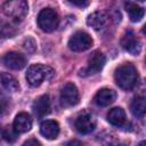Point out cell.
<instances>
[{
	"instance_id": "obj_1",
	"label": "cell",
	"mask_w": 146,
	"mask_h": 146,
	"mask_svg": "<svg viewBox=\"0 0 146 146\" xmlns=\"http://www.w3.org/2000/svg\"><path fill=\"white\" fill-rule=\"evenodd\" d=\"M29 6L26 0H7L1 6L2 15L10 23H19L27 15Z\"/></svg>"
},
{
	"instance_id": "obj_2",
	"label": "cell",
	"mask_w": 146,
	"mask_h": 146,
	"mask_svg": "<svg viewBox=\"0 0 146 146\" xmlns=\"http://www.w3.org/2000/svg\"><path fill=\"white\" fill-rule=\"evenodd\" d=\"M114 79L116 84L124 90H130L132 89L138 81V72L136 70V67L130 64H123L121 66H119L115 70L114 73Z\"/></svg>"
},
{
	"instance_id": "obj_3",
	"label": "cell",
	"mask_w": 146,
	"mask_h": 146,
	"mask_svg": "<svg viewBox=\"0 0 146 146\" xmlns=\"http://www.w3.org/2000/svg\"><path fill=\"white\" fill-rule=\"evenodd\" d=\"M55 75V71L43 64H33L27 68L26 80L30 86L39 87L44 80H50Z\"/></svg>"
},
{
	"instance_id": "obj_4",
	"label": "cell",
	"mask_w": 146,
	"mask_h": 146,
	"mask_svg": "<svg viewBox=\"0 0 146 146\" xmlns=\"http://www.w3.org/2000/svg\"><path fill=\"white\" fill-rule=\"evenodd\" d=\"M58 14L52 8H44L38 15V25L44 32H52L58 25Z\"/></svg>"
},
{
	"instance_id": "obj_5",
	"label": "cell",
	"mask_w": 146,
	"mask_h": 146,
	"mask_svg": "<svg viewBox=\"0 0 146 146\" xmlns=\"http://www.w3.org/2000/svg\"><path fill=\"white\" fill-rule=\"evenodd\" d=\"M92 43L94 41L87 32L78 31L70 38L67 46L72 51H84L91 48Z\"/></svg>"
},
{
	"instance_id": "obj_6",
	"label": "cell",
	"mask_w": 146,
	"mask_h": 146,
	"mask_svg": "<svg viewBox=\"0 0 146 146\" xmlns=\"http://www.w3.org/2000/svg\"><path fill=\"white\" fill-rule=\"evenodd\" d=\"M59 100L64 107H71L76 105L79 102V91L76 86L72 82H67L66 84H64L60 90Z\"/></svg>"
},
{
	"instance_id": "obj_7",
	"label": "cell",
	"mask_w": 146,
	"mask_h": 146,
	"mask_svg": "<svg viewBox=\"0 0 146 146\" xmlns=\"http://www.w3.org/2000/svg\"><path fill=\"white\" fill-rule=\"evenodd\" d=\"M105 62H106L105 56L100 51H94L88 59V64L86 68L81 71L80 75H91V74L98 73L104 67Z\"/></svg>"
},
{
	"instance_id": "obj_8",
	"label": "cell",
	"mask_w": 146,
	"mask_h": 146,
	"mask_svg": "<svg viewBox=\"0 0 146 146\" xmlns=\"http://www.w3.org/2000/svg\"><path fill=\"white\" fill-rule=\"evenodd\" d=\"M74 125L78 132L82 135H87L94 131V129L96 128V119L94 117L92 114L84 112L76 117Z\"/></svg>"
},
{
	"instance_id": "obj_9",
	"label": "cell",
	"mask_w": 146,
	"mask_h": 146,
	"mask_svg": "<svg viewBox=\"0 0 146 146\" xmlns=\"http://www.w3.org/2000/svg\"><path fill=\"white\" fill-rule=\"evenodd\" d=\"M121 46L122 48L132 54V55H138L141 50V43H140V40L136 36V34L132 32V31H127L122 39H121Z\"/></svg>"
},
{
	"instance_id": "obj_10",
	"label": "cell",
	"mask_w": 146,
	"mask_h": 146,
	"mask_svg": "<svg viewBox=\"0 0 146 146\" xmlns=\"http://www.w3.org/2000/svg\"><path fill=\"white\" fill-rule=\"evenodd\" d=\"M1 62H2V64H5V66H7L11 70H22L26 64V58L24 57V55H22L19 52L9 51L2 56Z\"/></svg>"
},
{
	"instance_id": "obj_11",
	"label": "cell",
	"mask_w": 146,
	"mask_h": 146,
	"mask_svg": "<svg viewBox=\"0 0 146 146\" xmlns=\"http://www.w3.org/2000/svg\"><path fill=\"white\" fill-rule=\"evenodd\" d=\"M13 128L18 132V133H24L27 132L31 128H32V119L31 115L26 112H21L16 115L14 123H13Z\"/></svg>"
},
{
	"instance_id": "obj_12",
	"label": "cell",
	"mask_w": 146,
	"mask_h": 146,
	"mask_svg": "<svg viewBox=\"0 0 146 146\" xmlns=\"http://www.w3.org/2000/svg\"><path fill=\"white\" fill-rule=\"evenodd\" d=\"M41 135L47 139H56L59 133V124L54 120H46L40 125Z\"/></svg>"
},
{
	"instance_id": "obj_13",
	"label": "cell",
	"mask_w": 146,
	"mask_h": 146,
	"mask_svg": "<svg viewBox=\"0 0 146 146\" xmlns=\"http://www.w3.org/2000/svg\"><path fill=\"white\" fill-rule=\"evenodd\" d=\"M19 86L17 80L9 73H0V91L2 92H16Z\"/></svg>"
},
{
	"instance_id": "obj_14",
	"label": "cell",
	"mask_w": 146,
	"mask_h": 146,
	"mask_svg": "<svg viewBox=\"0 0 146 146\" xmlns=\"http://www.w3.org/2000/svg\"><path fill=\"white\" fill-rule=\"evenodd\" d=\"M115 97H116V94H115L114 90L108 89V88H103V89H100L96 94V96H95V103L98 106L105 107V106L111 105L115 100Z\"/></svg>"
},
{
	"instance_id": "obj_15",
	"label": "cell",
	"mask_w": 146,
	"mask_h": 146,
	"mask_svg": "<svg viewBox=\"0 0 146 146\" xmlns=\"http://www.w3.org/2000/svg\"><path fill=\"white\" fill-rule=\"evenodd\" d=\"M50 108V100H49V96L48 95H42L40 96L32 106L33 113L36 117H43Z\"/></svg>"
},
{
	"instance_id": "obj_16",
	"label": "cell",
	"mask_w": 146,
	"mask_h": 146,
	"mask_svg": "<svg viewBox=\"0 0 146 146\" xmlns=\"http://www.w3.org/2000/svg\"><path fill=\"white\" fill-rule=\"evenodd\" d=\"M107 23V15L104 11H94L87 18V24L94 30L103 29Z\"/></svg>"
},
{
	"instance_id": "obj_17",
	"label": "cell",
	"mask_w": 146,
	"mask_h": 146,
	"mask_svg": "<svg viewBox=\"0 0 146 146\" xmlns=\"http://www.w3.org/2000/svg\"><path fill=\"white\" fill-rule=\"evenodd\" d=\"M107 121L115 127H121L125 122V112L121 107H114L107 113Z\"/></svg>"
},
{
	"instance_id": "obj_18",
	"label": "cell",
	"mask_w": 146,
	"mask_h": 146,
	"mask_svg": "<svg viewBox=\"0 0 146 146\" xmlns=\"http://www.w3.org/2000/svg\"><path fill=\"white\" fill-rule=\"evenodd\" d=\"M124 8H125L131 22H139L144 17V9L132 1H127L124 3Z\"/></svg>"
},
{
	"instance_id": "obj_19",
	"label": "cell",
	"mask_w": 146,
	"mask_h": 146,
	"mask_svg": "<svg viewBox=\"0 0 146 146\" xmlns=\"http://www.w3.org/2000/svg\"><path fill=\"white\" fill-rule=\"evenodd\" d=\"M130 110H131V113L135 116L143 117L145 115V111H146V102H145V98L143 96L135 97L132 99V102H131Z\"/></svg>"
},
{
	"instance_id": "obj_20",
	"label": "cell",
	"mask_w": 146,
	"mask_h": 146,
	"mask_svg": "<svg viewBox=\"0 0 146 146\" xmlns=\"http://www.w3.org/2000/svg\"><path fill=\"white\" fill-rule=\"evenodd\" d=\"M1 135H2V138L9 143H13L16 140L17 136H18V132L14 129V128H10V127H6L2 129L1 131Z\"/></svg>"
},
{
	"instance_id": "obj_21",
	"label": "cell",
	"mask_w": 146,
	"mask_h": 146,
	"mask_svg": "<svg viewBox=\"0 0 146 146\" xmlns=\"http://www.w3.org/2000/svg\"><path fill=\"white\" fill-rule=\"evenodd\" d=\"M7 107H8V99L3 95H0V116L7 111Z\"/></svg>"
},
{
	"instance_id": "obj_22",
	"label": "cell",
	"mask_w": 146,
	"mask_h": 146,
	"mask_svg": "<svg viewBox=\"0 0 146 146\" xmlns=\"http://www.w3.org/2000/svg\"><path fill=\"white\" fill-rule=\"evenodd\" d=\"M24 48L27 50V51H34L35 49V42L32 38H29L24 41Z\"/></svg>"
},
{
	"instance_id": "obj_23",
	"label": "cell",
	"mask_w": 146,
	"mask_h": 146,
	"mask_svg": "<svg viewBox=\"0 0 146 146\" xmlns=\"http://www.w3.org/2000/svg\"><path fill=\"white\" fill-rule=\"evenodd\" d=\"M72 5L76 6V7H80V8H84L89 5L90 0H68Z\"/></svg>"
},
{
	"instance_id": "obj_24",
	"label": "cell",
	"mask_w": 146,
	"mask_h": 146,
	"mask_svg": "<svg viewBox=\"0 0 146 146\" xmlns=\"http://www.w3.org/2000/svg\"><path fill=\"white\" fill-rule=\"evenodd\" d=\"M30 145H34V146H36V145H41L40 144V141H38L36 139H29V140H26L25 143H24V146H30Z\"/></svg>"
},
{
	"instance_id": "obj_25",
	"label": "cell",
	"mask_w": 146,
	"mask_h": 146,
	"mask_svg": "<svg viewBox=\"0 0 146 146\" xmlns=\"http://www.w3.org/2000/svg\"><path fill=\"white\" fill-rule=\"evenodd\" d=\"M68 145H82V143L81 141H76V140H72V141L68 143Z\"/></svg>"
},
{
	"instance_id": "obj_26",
	"label": "cell",
	"mask_w": 146,
	"mask_h": 146,
	"mask_svg": "<svg viewBox=\"0 0 146 146\" xmlns=\"http://www.w3.org/2000/svg\"><path fill=\"white\" fill-rule=\"evenodd\" d=\"M139 1H145V0H139Z\"/></svg>"
}]
</instances>
